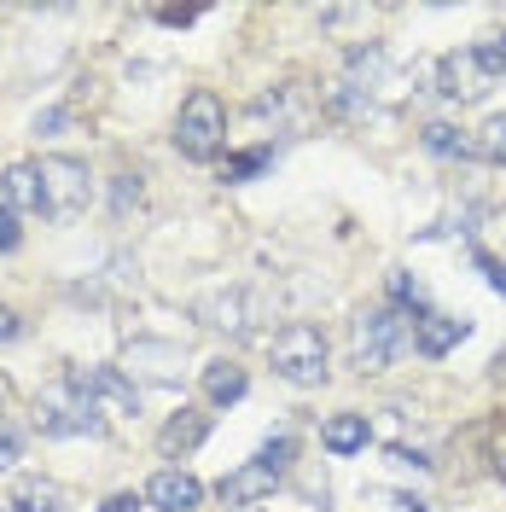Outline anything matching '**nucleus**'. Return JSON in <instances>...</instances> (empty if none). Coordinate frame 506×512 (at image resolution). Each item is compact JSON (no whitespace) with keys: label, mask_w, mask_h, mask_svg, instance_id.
<instances>
[{"label":"nucleus","mask_w":506,"mask_h":512,"mask_svg":"<svg viewBox=\"0 0 506 512\" xmlns=\"http://www.w3.org/2000/svg\"><path fill=\"white\" fill-rule=\"evenodd\" d=\"M291 454H297V443H291L285 431H280V437H268V443L256 448V460H262L268 472H280V478H285V466H291Z\"/></svg>","instance_id":"23"},{"label":"nucleus","mask_w":506,"mask_h":512,"mask_svg":"<svg viewBox=\"0 0 506 512\" xmlns=\"http://www.w3.org/2000/svg\"><path fill=\"white\" fill-rule=\"evenodd\" d=\"M181 344H163V338H134L128 344V367L146 373L152 384H181Z\"/></svg>","instance_id":"7"},{"label":"nucleus","mask_w":506,"mask_h":512,"mask_svg":"<svg viewBox=\"0 0 506 512\" xmlns=\"http://www.w3.org/2000/svg\"><path fill=\"white\" fill-rule=\"evenodd\" d=\"M419 140H425V152H437V158H477V146L454 123H431Z\"/></svg>","instance_id":"18"},{"label":"nucleus","mask_w":506,"mask_h":512,"mask_svg":"<svg viewBox=\"0 0 506 512\" xmlns=\"http://www.w3.org/2000/svg\"><path fill=\"white\" fill-rule=\"evenodd\" d=\"M0 512H12V507H0Z\"/></svg>","instance_id":"34"},{"label":"nucleus","mask_w":506,"mask_h":512,"mask_svg":"<svg viewBox=\"0 0 506 512\" xmlns=\"http://www.w3.org/2000/svg\"><path fill=\"white\" fill-rule=\"evenodd\" d=\"M274 483H280V472H268L262 460H245L239 472H227V478L216 483V495H222V507H251L262 495H274Z\"/></svg>","instance_id":"10"},{"label":"nucleus","mask_w":506,"mask_h":512,"mask_svg":"<svg viewBox=\"0 0 506 512\" xmlns=\"http://www.w3.org/2000/svg\"><path fill=\"white\" fill-rule=\"evenodd\" d=\"M274 373L285 384H297V390H315L326 379V332L309 326V320L285 326L280 338H274Z\"/></svg>","instance_id":"4"},{"label":"nucleus","mask_w":506,"mask_h":512,"mask_svg":"<svg viewBox=\"0 0 506 512\" xmlns=\"http://www.w3.org/2000/svg\"><path fill=\"white\" fill-rule=\"evenodd\" d=\"M12 338H18V315L0 303V344H12Z\"/></svg>","instance_id":"29"},{"label":"nucleus","mask_w":506,"mask_h":512,"mask_svg":"<svg viewBox=\"0 0 506 512\" xmlns=\"http://www.w3.org/2000/svg\"><path fill=\"white\" fill-rule=\"evenodd\" d=\"M140 198H146V192H140V175H117V187H111V210L128 216V210H140Z\"/></svg>","instance_id":"24"},{"label":"nucleus","mask_w":506,"mask_h":512,"mask_svg":"<svg viewBox=\"0 0 506 512\" xmlns=\"http://www.w3.org/2000/svg\"><path fill=\"white\" fill-rule=\"evenodd\" d=\"M12 512H64V489L53 478H24L12 489Z\"/></svg>","instance_id":"17"},{"label":"nucleus","mask_w":506,"mask_h":512,"mask_svg":"<svg viewBox=\"0 0 506 512\" xmlns=\"http://www.w3.org/2000/svg\"><path fill=\"white\" fill-rule=\"evenodd\" d=\"M35 169H41V216L70 222V216H82V210H88V163L41 158Z\"/></svg>","instance_id":"5"},{"label":"nucleus","mask_w":506,"mask_h":512,"mask_svg":"<svg viewBox=\"0 0 506 512\" xmlns=\"http://www.w3.org/2000/svg\"><path fill=\"white\" fill-rule=\"evenodd\" d=\"M437 94L443 99H477L483 94V70L472 64V53H448V59H437Z\"/></svg>","instance_id":"12"},{"label":"nucleus","mask_w":506,"mask_h":512,"mask_svg":"<svg viewBox=\"0 0 506 512\" xmlns=\"http://www.w3.org/2000/svg\"><path fill=\"white\" fill-rule=\"evenodd\" d=\"M99 512H140V495H111Z\"/></svg>","instance_id":"30"},{"label":"nucleus","mask_w":506,"mask_h":512,"mask_svg":"<svg viewBox=\"0 0 506 512\" xmlns=\"http://www.w3.org/2000/svg\"><path fill=\"white\" fill-rule=\"evenodd\" d=\"M367 414H332L326 425H320V443L332 448V454H361L367 448Z\"/></svg>","instance_id":"15"},{"label":"nucleus","mask_w":506,"mask_h":512,"mask_svg":"<svg viewBox=\"0 0 506 512\" xmlns=\"http://www.w3.org/2000/svg\"><path fill=\"white\" fill-rule=\"evenodd\" d=\"M390 297H396V309H419V315H425V286H419L413 274H402V268L390 274Z\"/></svg>","instance_id":"22"},{"label":"nucleus","mask_w":506,"mask_h":512,"mask_svg":"<svg viewBox=\"0 0 506 512\" xmlns=\"http://www.w3.org/2000/svg\"><path fill=\"white\" fill-rule=\"evenodd\" d=\"M198 320L216 326V332L245 338V332H251V297H245V291H204V297H198Z\"/></svg>","instance_id":"9"},{"label":"nucleus","mask_w":506,"mask_h":512,"mask_svg":"<svg viewBox=\"0 0 506 512\" xmlns=\"http://www.w3.org/2000/svg\"><path fill=\"white\" fill-rule=\"evenodd\" d=\"M413 344V315L408 309H367V315L355 320V367L361 373H384L396 355Z\"/></svg>","instance_id":"1"},{"label":"nucleus","mask_w":506,"mask_h":512,"mask_svg":"<svg viewBox=\"0 0 506 512\" xmlns=\"http://www.w3.org/2000/svg\"><path fill=\"white\" fill-rule=\"evenodd\" d=\"M472 262H477V274H483V280H489V286L506 297V262H495L489 251H472Z\"/></svg>","instance_id":"25"},{"label":"nucleus","mask_w":506,"mask_h":512,"mask_svg":"<svg viewBox=\"0 0 506 512\" xmlns=\"http://www.w3.org/2000/svg\"><path fill=\"white\" fill-rule=\"evenodd\" d=\"M18 431H12V425H6V419H0V472H6V466H18Z\"/></svg>","instance_id":"26"},{"label":"nucleus","mask_w":506,"mask_h":512,"mask_svg":"<svg viewBox=\"0 0 506 512\" xmlns=\"http://www.w3.org/2000/svg\"><path fill=\"white\" fill-rule=\"evenodd\" d=\"M472 64L483 70V82H501V76H506V35L477 41V47H472Z\"/></svg>","instance_id":"19"},{"label":"nucleus","mask_w":506,"mask_h":512,"mask_svg":"<svg viewBox=\"0 0 506 512\" xmlns=\"http://www.w3.org/2000/svg\"><path fill=\"white\" fill-rule=\"evenodd\" d=\"M274 163V152L268 146H256V152H239V158H227V181H251V175H262Z\"/></svg>","instance_id":"21"},{"label":"nucleus","mask_w":506,"mask_h":512,"mask_svg":"<svg viewBox=\"0 0 506 512\" xmlns=\"http://www.w3.org/2000/svg\"><path fill=\"white\" fill-rule=\"evenodd\" d=\"M0 251H18V216L0 204Z\"/></svg>","instance_id":"28"},{"label":"nucleus","mask_w":506,"mask_h":512,"mask_svg":"<svg viewBox=\"0 0 506 512\" xmlns=\"http://www.w3.org/2000/svg\"><path fill=\"white\" fill-rule=\"evenodd\" d=\"M64 123H70V111H59V105H47V111H35V134H59Z\"/></svg>","instance_id":"27"},{"label":"nucleus","mask_w":506,"mask_h":512,"mask_svg":"<svg viewBox=\"0 0 506 512\" xmlns=\"http://www.w3.org/2000/svg\"><path fill=\"white\" fill-rule=\"evenodd\" d=\"M204 437H210V414H192V408H181V414H175V419L158 431V448L175 460V454H192Z\"/></svg>","instance_id":"13"},{"label":"nucleus","mask_w":506,"mask_h":512,"mask_svg":"<svg viewBox=\"0 0 506 512\" xmlns=\"http://www.w3.org/2000/svg\"><path fill=\"white\" fill-rule=\"evenodd\" d=\"M76 384L88 390V402H94L99 414H111V419L140 414V390H134V379H128L123 367H88V373H76Z\"/></svg>","instance_id":"6"},{"label":"nucleus","mask_w":506,"mask_h":512,"mask_svg":"<svg viewBox=\"0 0 506 512\" xmlns=\"http://www.w3.org/2000/svg\"><path fill=\"white\" fill-rule=\"evenodd\" d=\"M472 146H477V158H483V163H506V111H501V117H489V123L477 128Z\"/></svg>","instance_id":"20"},{"label":"nucleus","mask_w":506,"mask_h":512,"mask_svg":"<svg viewBox=\"0 0 506 512\" xmlns=\"http://www.w3.org/2000/svg\"><path fill=\"white\" fill-rule=\"evenodd\" d=\"M245 367H233V361H210V367H204V396H210V402H216V408H227V402H239V396H245Z\"/></svg>","instance_id":"16"},{"label":"nucleus","mask_w":506,"mask_h":512,"mask_svg":"<svg viewBox=\"0 0 506 512\" xmlns=\"http://www.w3.org/2000/svg\"><path fill=\"white\" fill-rule=\"evenodd\" d=\"M0 198H6L12 216H18V210H41V169H35V163H12V169L0 175Z\"/></svg>","instance_id":"14"},{"label":"nucleus","mask_w":506,"mask_h":512,"mask_svg":"<svg viewBox=\"0 0 506 512\" xmlns=\"http://www.w3.org/2000/svg\"><path fill=\"white\" fill-rule=\"evenodd\" d=\"M390 507H402V512H431L425 501H413V495H390Z\"/></svg>","instance_id":"33"},{"label":"nucleus","mask_w":506,"mask_h":512,"mask_svg":"<svg viewBox=\"0 0 506 512\" xmlns=\"http://www.w3.org/2000/svg\"><path fill=\"white\" fill-rule=\"evenodd\" d=\"M222 146H227V105L210 88H198L175 117V152L187 163H210Z\"/></svg>","instance_id":"3"},{"label":"nucleus","mask_w":506,"mask_h":512,"mask_svg":"<svg viewBox=\"0 0 506 512\" xmlns=\"http://www.w3.org/2000/svg\"><path fill=\"white\" fill-rule=\"evenodd\" d=\"M35 431L41 437H99L105 431V419L99 408L88 402V390L76 384V373L53 390H41V402H35Z\"/></svg>","instance_id":"2"},{"label":"nucleus","mask_w":506,"mask_h":512,"mask_svg":"<svg viewBox=\"0 0 506 512\" xmlns=\"http://www.w3.org/2000/svg\"><path fill=\"white\" fill-rule=\"evenodd\" d=\"M158 18H163V24H192V18H198V12H192V6H181V12H175V6H163Z\"/></svg>","instance_id":"32"},{"label":"nucleus","mask_w":506,"mask_h":512,"mask_svg":"<svg viewBox=\"0 0 506 512\" xmlns=\"http://www.w3.org/2000/svg\"><path fill=\"white\" fill-rule=\"evenodd\" d=\"M466 332H472V320H454V315H443V309H425V315L413 320V350L431 355V361H443Z\"/></svg>","instance_id":"8"},{"label":"nucleus","mask_w":506,"mask_h":512,"mask_svg":"<svg viewBox=\"0 0 506 512\" xmlns=\"http://www.w3.org/2000/svg\"><path fill=\"white\" fill-rule=\"evenodd\" d=\"M146 501L158 512H192L204 501V483L192 478V472H175V466H169V472H158V478L146 483Z\"/></svg>","instance_id":"11"},{"label":"nucleus","mask_w":506,"mask_h":512,"mask_svg":"<svg viewBox=\"0 0 506 512\" xmlns=\"http://www.w3.org/2000/svg\"><path fill=\"white\" fill-rule=\"evenodd\" d=\"M489 454H495V472H501V483H506V431H495V443H489Z\"/></svg>","instance_id":"31"}]
</instances>
